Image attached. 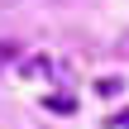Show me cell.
Instances as JSON below:
<instances>
[{
    "mask_svg": "<svg viewBox=\"0 0 129 129\" xmlns=\"http://www.w3.org/2000/svg\"><path fill=\"white\" fill-rule=\"evenodd\" d=\"M105 124H110V129H129V105H124V110H115Z\"/></svg>",
    "mask_w": 129,
    "mask_h": 129,
    "instance_id": "5",
    "label": "cell"
},
{
    "mask_svg": "<svg viewBox=\"0 0 129 129\" xmlns=\"http://www.w3.org/2000/svg\"><path fill=\"white\" fill-rule=\"evenodd\" d=\"M10 62H19V43H10V38H0V72H5Z\"/></svg>",
    "mask_w": 129,
    "mask_h": 129,
    "instance_id": "4",
    "label": "cell"
},
{
    "mask_svg": "<svg viewBox=\"0 0 129 129\" xmlns=\"http://www.w3.org/2000/svg\"><path fill=\"white\" fill-rule=\"evenodd\" d=\"M43 110H53V115H77V101H72L67 91H53V96H43Z\"/></svg>",
    "mask_w": 129,
    "mask_h": 129,
    "instance_id": "1",
    "label": "cell"
},
{
    "mask_svg": "<svg viewBox=\"0 0 129 129\" xmlns=\"http://www.w3.org/2000/svg\"><path fill=\"white\" fill-rule=\"evenodd\" d=\"M120 91H124L120 77H101V81H96V96H120Z\"/></svg>",
    "mask_w": 129,
    "mask_h": 129,
    "instance_id": "3",
    "label": "cell"
},
{
    "mask_svg": "<svg viewBox=\"0 0 129 129\" xmlns=\"http://www.w3.org/2000/svg\"><path fill=\"white\" fill-rule=\"evenodd\" d=\"M24 77H57V67H53V57H29L24 67H19Z\"/></svg>",
    "mask_w": 129,
    "mask_h": 129,
    "instance_id": "2",
    "label": "cell"
}]
</instances>
